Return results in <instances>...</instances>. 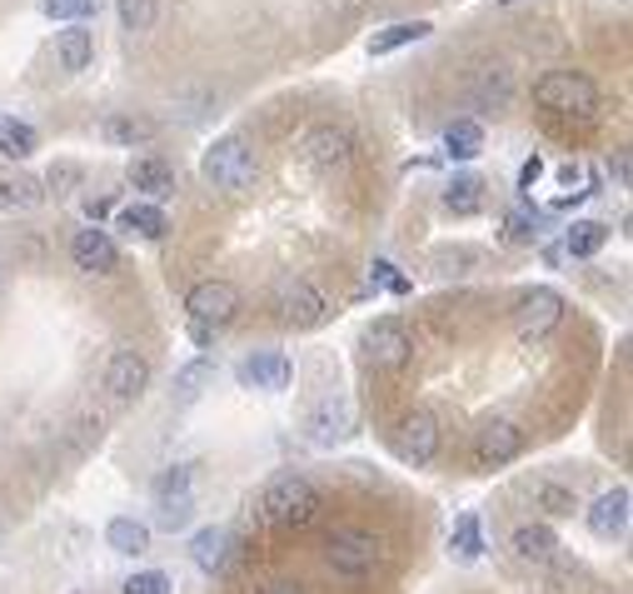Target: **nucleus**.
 I'll return each instance as SVG.
<instances>
[{
	"instance_id": "nucleus-22",
	"label": "nucleus",
	"mask_w": 633,
	"mask_h": 594,
	"mask_svg": "<svg viewBox=\"0 0 633 594\" xmlns=\"http://www.w3.org/2000/svg\"><path fill=\"white\" fill-rule=\"evenodd\" d=\"M434 25L430 21H399V25H385V31L369 35V55H389V51H404V45L424 41Z\"/></svg>"
},
{
	"instance_id": "nucleus-29",
	"label": "nucleus",
	"mask_w": 633,
	"mask_h": 594,
	"mask_svg": "<svg viewBox=\"0 0 633 594\" xmlns=\"http://www.w3.org/2000/svg\"><path fill=\"white\" fill-rule=\"evenodd\" d=\"M444 145H449L454 161H474V155L484 151V125L479 120H454V125L444 130Z\"/></svg>"
},
{
	"instance_id": "nucleus-37",
	"label": "nucleus",
	"mask_w": 633,
	"mask_h": 594,
	"mask_svg": "<svg viewBox=\"0 0 633 594\" xmlns=\"http://www.w3.org/2000/svg\"><path fill=\"white\" fill-rule=\"evenodd\" d=\"M80 175H86V170H80L76 161H55L51 175H45V185H51L55 195H65V190H76V185H80Z\"/></svg>"
},
{
	"instance_id": "nucleus-27",
	"label": "nucleus",
	"mask_w": 633,
	"mask_h": 594,
	"mask_svg": "<svg viewBox=\"0 0 633 594\" xmlns=\"http://www.w3.org/2000/svg\"><path fill=\"white\" fill-rule=\"evenodd\" d=\"M479 206H484V180L479 175H454L449 190H444V210H454V216H474Z\"/></svg>"
},
{
	"instance_id": "nucleus-16",
	"label": "nucleus",
	"mask_w": 633,
	"mask_h": 594,
	"mask_svg": "<svg viewBox=\"0 0 633 594\" xmlns=\"http://www.w3.org/2000/svg\"><path fill=\"white\" fill-rule=\"evenodd\" d=\"M629 505H633L629 490L619 485V490H609V495L593 499V505L584 509V519H589V530L599 535V540H619V535L629 530Z\"/></svg>"
},
{
	"instance_id": "nucleus-36",
	"label": "nucleus",
	"mask_w": 633,
	"mask_h": 594,
	"mask_svg": "<svg viewBox=\"0 0 633 594\" xmlns=\"http://www.w3.org/2000/svg\"><path fill=\"white\" fill-rule=\"evenodd\" d=\"M190 495V465H175V470H165L160 480H155V499H185Z\"/></svg>"
},
{
	"instance_id": "nucleus-15",
	"label": "nucleus",
	"mask_w": 633,
	"mask_h": 594,
	"mask_svg": "<svg viewBox=\"0 0 633 594\" xmlns=\"http://www.w3.org/2000/svg\"><path fill=\"white\" fill-rule=\"evenodd\" d=\"M190 560L200 574H225L230 560H235V535H230L225 525H204L190 544Z\"/></svg>"
},
{
	"instance_id": "nucleus-9",
	"label": "nucleus",
	"mask_w": 633,
	"mask_h": 594,
	"mask_svg": "<svg viewBox=\"0 0 633 594\" xmlns=\"http://www.w3.org/2000/svg\"><path fill=\"white\" fill-rule=\"evenodd\" d=\"M519 454H524V425L519 420H489L479 430V440H474L479 470H499V465H509V460H519Z\"/></svg>"
},
{
	"instance_id": "nucleus-23",
	"label": "nucleus",
	"mask_w": 633,
	"mask_h": 594,
	"mask_svg": "<svg viewBox=\"0 0 633 594\" xmlns=\"http://www.w3.org/2000/svg\"><path fill=\"white\" fill-rule=\"evenodd\" d=\"M120 230H130V235H140V240H165V230H170V220H165V210L160 206H125L120 210Z\"/></svg>"
},
{
	"instance_id": "nucleus-13",
	"label": "nucleus",
	"mask_w": 633,
	"mask_h": 594,
	"mask_svg": "<svg viewBox=\"0 0 633 594\" xmlns=\"http://www.w3.org/2000/svg\"><path fill=\"white\" fill-rule=\"evenodd\" d=\"M235 375L245 389H285L295 375V365L279 355V350H255V355H245L235 365Z\"/></svg>"
},
{
	"instance_id": "nucleus-7",
	"label": "nucleus",
	"mask_w": 633,
	"mask_h": 594,
	"mask_svg": "<svg viewBox=\"0 0 633 594\" xmlns=\"http://www.w3.org/2000/svg\"><path fill=\"white\" fill-rule=\"evenodd\" d=\"M324 295L314 290L310 280H279V290H275V315H279V324H290V330H314V324L324 320Z\"/></svg>"
},
{
	"instance_id": "nucleus-20",
	"label": "nucleus",
	"mask_w": 633,
	"mask_h": 594,
	"mask_svg": "<svg viewBox=\"0 0 633 594\" xmlns=\"http://www.w3.org/2000/svg\"><path fill=\"white\" fill-rule=\"evenodd\" d=\"M509 550H514L524 564H548V560H554V550H558V540H554L548 525H519L514 540H509Z\"/></svg>"
},
{
	"instance_id": "nucleus-18",
	"label": "nucleus",
	"mask_w": 633,
	"mask_h": 594,
	"mask_svg": "<svg viewBox=\"0 0 633 594\" xmlns=\"http://www.w3.org/2000/svg\"><path fill=\"white\" fill-rule=\"evenodd\" d=\"M509 100H514V76L504 65H479L474 70V106L499 116V110H509Z\"/></svg>"
},
{
	"instance_id": "nucleus-1",
	"label": "nucleus",
	"mask_w": 633,
	"mask_h": 594,
	"mask_svg": "<svg viewBox=\"0 0 633 594\" xmlns=\"http://www.w3.org/2000/svg\"><path fill=\"white\" fill-rule=\"evenodd\" d=\"M259 509H265L269 525L300 530V525H310V519L320 515V490H314L304 475L285 470V475H275L265 490H259Z\"/></svg>"
},
{
	"instance_id": "nucleus-41",
	"label": "nucleus",
	"mask_w": 633,
	"mask_h": 594,
	"mask_svg": "<svg viewBox=\"0 0 633 594\" xmlns=\"http://www.w3.org/2000/svg\"><path fill=\"white\" fill-rule=\"evenodd\" d=\"M509 240H534V220H529L524 210H514V216H509Z\"/></svg>"
},
{
	"instance_id": "nucleus-26",
	"label": "nucleus",
	"mask_w": 633,
	"mask_h": 594,
	"mask_svg": "<svg viewBox=\"0 0 633 594\" xmlns=\"http://www.w3.org/2000/svg\"><path fill=\"white\" fill-rule=\"evenodd\" d=\"M45 200L41 180L31 175H0V210H35Z\"/></svg>"
},
{
	"instance_id": "nucleus-10",
	"label": "nucleus",
	"mask_w": 633,
	"mask_h": 594,
	"mask_svg": "<svg viewBox=\"0 0 633 594\" xmlns=\"http://www.w3.org/2000/svg\"><path fill=\"white\" fill-rule=\"evenodd\" d=\"M399 460H409V465H430L434 454H440V420H434L430 410H409L404 420H399Z\"/></svg>"
},
{
	"instance_id": "nucleus-21",
	"label": "nucleus",
	"mask_w": 633,
	"mask_h": 594,
	"mask_svg": "<svg viewBox=\"0 0 633 594\" xmlns=\"http://www.w3.org/2000/svg\"><path fill=\"white\" fill-rule=\"evenodd\" d=\"M55 55H60V65L70 76H80L90 65V55H96V35H90L86 25H65V31L55 35Z\"/></svg>"
},
{
	"instance_id": "nucleus-30",
	"label": "nucleus",
	"mask_w": 633,
	"mask_h": 594,
	"mask_svg": "<svg viewBox=\"0 0 633 594\" xmlns=\"http://www.w3.org/2000/svg\"><path fill=\"white\" fill-rule=\"evenodd\" d=\"M603 240H609V230H603L599 220H574L569 235H564V250L579 255V260H589V255H599V250H603Z\"/></svg>"
},
{
	"instance_id": "nucleus-39",
	"label": "nucleus",
	"mask_w": 633,
	"mask_h": 594,
	"mask_svg": "<svg viewBox=\"0 0 633 594\" xmlns=\"http://www.w3.org/2000/svg\"><path fill=\"white\" fill-rule=\"evenodd\" d=\"M125 594H170V580L160 570H145V574H130Z\"/></svg>"
},
{
	"instance_id": "nucleus-25",
	"label": "nucleus",
	"mask_w": 633,
	"mask_h": 594,
	"mask_svg": "<svg viewBox=\"0 0 633 594\" xmlns=\"http://www.w3.org/2000/svg\"><path fill=\"white\" fill-rule=\"evenodd\" d=\"M100 135L106 141H115V145H145V141H155V120H145V116H110L106 125H100Z\"/></svg>"
},
{
	"instance_id": "nucleus-35",
	"label": "nucleus",
	"mask_w": 633,
	"mask_h": 594,
	"mask_svg": "<svg viewBox=\"0 0 633 594\" xmlns=\"http://www.w3.org/2000/svg\"><path fill=\"white\" fill-rule=\"evenodd\" d=\"M210 380H215V365H210V360H195V365H185L180 375H175V389H180V400H195Z\"/></svg>"
},
{
	"instance_id": "nucleus-44",
	"label": "nucleus",
	"mask_w": 633,
	"mask_h": 594,
	"mask_svg": "<svg viewBox=\"0 0 633 594\" xmlns=\"http://www.w3.org/2000/svg\"><path fill=\"white\" fill-rule=\"evenodd\" d=\"M259 594H310L304 584H295V580H279V584H265Z\"/></svg>"
},
{
	"instance_id": "nucleus-38",
	"label": "nucleus",
	"mask_w": 633,
	"mask_h": 594,
	"mask_svg": "<svg viewBox=\"0 0 633 594\" xmlns=\"http://www.w3.org/2000/svg\"><path fill=\"white\" fill-rule=\"evenodd\" d=\"M190 509H195L190 495H185V499H165V505H160V530H185V525H190Z\"/></svg>"
},
{
	"instance_id": "nucleus-45",
	"label": "nucleus",
	"mask_w": 633,
	"mask_h": 594,
	"mask_svg": "<svg viewBox=\"0 0 633 594\" xmlns=\"http://www.w3.org/2000/svg\"><path fill=\"white\" fill-rule=\"evenodd\" d=\"M190 336H195V345H210V340H215V330H204V324H190Z\"/></svg>"
},
{
	"instance_id": "nucleus-8",
	"label": "nucleus",
	"mask_w": 633,
	"mask_h": 594,
	"mask_svg": "<svg viewBox=\"0 0 633 594\" xmlns=\"http://www.w3.org/2000/svg\"><path fill=\"white\" fill-rule=\"evenodd\" d=\"M564 320V295L548 290V285H538V290H524L514 300V330L524 340H544L554 324Z\"/></svg>"
},
{
	"instance_id": "nucleus-33",
	"label": "nucleus",
	"mask_w": 633,
	"mask_h": 594,
	"mask_svg": "<svg viewBox=\"0 0 633 594\" xmlns=\"http://www.w3.org/2000/svg\"><path fill=\"white\" fill-rule=\"evenodd\" d=\"M115 11H120V25L125 31H151L155 15H160V0H115Z\"/></svg>"
},
{
	"instance_id": "nucleus-11",
	"label": "nucleus",
	"mask_w": 633,
	"mask_h": 594,
	"mask_svg": "<svg viewBox=\"0 0 633 594\" xmlns=\"http://www.w3.org/2000/svg\"><path fill=\"white\" fill-rule=\"evenodd\" d=\"M365 355L375 370H399L409 365V355H414V345H409V330L399 320H375L365 330Z\"/></svg>"
},
{
	"instance_id": "nucleus-40",
	"label": "nucleus",
	"mask_w": 633,
	"mask_h": 594,
	"mask_svg": "<svg viewBox=\"0 0 633 594\" xmlns=\"http://www.w3.org/2000/svg\"><path fill=\"white\" fill-rule=\"evenodd\" d=\"M369 271H375V280L385 285V290H395V295H404V290H409V280H404V275H395V265H389V260H375Z\"/></svg>"
},
{
	"instance_id": "nucleus-31",
	"label": "nucleus",
	"mask_w": 633,
	"mask_h": 594,
	"mask_svg": "<svg viewBox=\"0 0 633 594\" xmlns=\"http://www.w3.org/2000/svg\"><path fill=\"white\" fill-rule=\"evenodd\" d=\"M529 495H534V505L548 509V515H574V509H579V495H574V490H564V485H554V480H534V485H529Z\"/></svg>"
},
{
	"instance_id": "nucleus-32",
	"label": "nucleus",
	"mask_w": 633,
	"mask_h": 594,
	"mask_svg": "<svg viewBox=\"0 0 633 594\" xmlns=\"http://www.w3.org/2000/svg\"><path fill=\"white\" fill-rule=\"evenodd\" d=\"M35 151V130L25 120H0V155L5 161H25Z\"/></svg>"
},
{
	"instance_id": "nucleus-28",
	"label": "nucleus",
	"mask_w": 633,
	"mask_h": 594,
	"mask_svg": "<svg viewBox=\"0 0 633 594\" xmlns=\"http://www.w3.org/2000/svg\"><path fill=\"white\" fill-rule=\"evenodd\" d=\"M449 550H454V560H464V564H474V560H479V554H484V530H479V515H459V519H454Z\"/></svg>"
},
{
	"instance_id": "nucleus-24",
	"label": "nucleus",
	"mask_w": 633,
	"mask_h": 594,
	"mask_svg": "<svg viewBox=\"0 0 633 594\" xmlns=\"http://www.w3.org/2000/svg\"><path fill=\"white\" fill-rule=\"evenodd\" d=\"M106 540H110V550H115V554H145V550H151V525L120 515V519H110Z\"/></svg>"
},
{
	"instance_id": "nucleus-2",
	"label": "nucleus",
	"mask_w": 633,
	"mask_h": 594,
	"mask_svg": "<svg viewBox=\"0 0 633 594\" xmlns=\"http://www.w3.org/2000/svg\"><path fill=\"white\" fill-rule=\"evenodd\" d=\"M534 100L548 110V116L593 120V110H599V86H593L584 70H548V76L534 80Z\"/></svg>"
},
{
	"instance_id": "nucleus-12",
	"label": "nucleus",
	"mask_w": 633,
	"mask_h": 594,
	"mask_svg": "<svg viewBox=\"0 0 633 594\" xmlns=\"http://www.w3.org/2000/svg\"><path fill=\"white\" fill-rule=\"evenodd\" d=\"M145 385H151V360L140 355V350H115L106 365L110 395H115V400H135V395H145Z\"/></svg>"
},
{
	"instance_id": "nucleus-6",
	"label": "nucleus",
	"mask_w": 633,
	"mask_h": 594,
	"mask_svg": "<svg viewBox=\"0 0 633 594\" xmlns=\"http://www.w3.org/2000/svg\"><path fill=\"white\" fill-rule=\"evenodd\" d=\"M300 161L310 165V170H320V175L344 170V165L355 161V135L340 130V125H314L300 141Z\"/></svg>"
},
{
	"instance_id": "nucleus-19",
	"label": "nucleus",
	"mask_w": 633,
	"mask_h": 594,
	"mask_svg": "<svg viewBox=\"0 0 633 594\" xmlns=\"http://www.w3.org/2000/svg\"><path fill=\"white\" fill-rule=\"evenodd\" d=\"M125 180L135 185V190H145L151 200H165V195H175V170L160 161V155H135L125 170Z\"/></svg>"
},
{
	"instance_id": "nucleus-17",
	"label": "nucleus",
	"mask_w": 633,
	"mask_h": 594,
	"mask_svg": "<svg viewBox=\"0 0 633 594\" xmlns=\"http://www.w3.org/2000/svg\"><path fill=\"white\" fill-rule=\"evenodd\" d=\"M349 430H355V405L344 400V395H330V400L314 405V415H310V440L314 444H334Z\"/></svg>"
},
{
	"instance_id": "nucleus-4",
	"label": "nucleus",
	"mask_w": 633,
	"mask_h": 594,
	"mask_svg": "<svg viewBox=\"0 0 633 594\" xmlns=\"http://www.w3.org/2000/svg\"><path fill=\"white\" fill-rule=\"evenodd\" d=\"M379 540L369 530H334L330 540H324V560H330L334 574H344V580H365L369 570L379 564Z\"/></svg>"
},
{
	"instance_id": "nucleus-5",
	"label": "nucleus",
	"mask_w": 633,
	"mask_h": 594,
	"mask_svg": "<svg viewBox=\"0 0 633 594\" xmlns=\"http://www.w3.org/2000/svg\"><path fill=\"white\" fill-rule=\"evenodd\" d=\"M185 315H190V324L220 330V324H230L240 315V290L230 280H200L185 295Z\"/></svg>"
},
{
	"instance_id": "nucleus-42",
	"label": "nucleus",
	"mask_w": 633,
	"mask_h": 594,
	"mask_svg": "<svg viewBox=\"0 0 633 594\" xmlns=\"http://www.w3.org/2000/svg\"><path fill=\"white\" fill-rule=\"evenodd\" d=\"M369 0H320V11H330V15H355V11H365Z\"/></svg>"
},
{
	"instance_id": "nucleus-14",
	"label": "nucleus",
	"mask_w": 633,
	"mask_h": 594,
	"mask_svg": "<svg viewBox=\"0 0 633 594\" xmlns=\"http://www.w3.org/2000/svg\"><path fill=\"white\" fill-rule=\"evenodd\" d=\"M70 260L90 275H110L120 265V250H115V240H110L106 230L90 226V230H76V240H70Z\"/></svg>"
},
{
	"instance_id": "nucleus-43",
	"label": "nucleus",
	"mask_w": 633,
	"mask_h": 594,
	"mask_svg": "<svg viewBox=\"0 0 633 594\" xmlns=\"http://www.w3.org/2000/svg\"><path fill=\"white\" fill-rule=\"evenodd\" d=\"M538 175H544V161L534 155V161H524V170H519V185H524V190H534Z\"/></svg>"
},
{
	"instance_id": "nucleus-34",
	"label": "nucleus",
	"mask_w": 633,
	"mask_h": 594,
	"mask_svg": "<svg viewBox=\"0 0 633 594\" xmlns=\"http://www.w3.org/2000/svg\"><path fill=\"white\" fill-rule=\"evenodd\" d=\"M41 11L51 15V21H70V25H80V21H90V15L100 11V0H41Z\"/></svg>"
},
{
	"instance_id": "nucleus-3",
	"label": "nucleus",
	"mask_w": 633,
	"mask_h": 594,
	"mask_svg": "<svg viewBox=\"0 0 633 594\" xmlns=\"http://www.w3.org/2000/svg\"><path fill=\"white\" fill-rule=\"evenodd\" d=\"M204 180L215 185V190L225 195H245L249 185H255L259 165H255V151H249L240 135H225V141H215L210 151H204Z\"/></svg>"
}]
</instances>
